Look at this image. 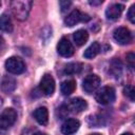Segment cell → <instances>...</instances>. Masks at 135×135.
<instances>
[{
	"mask_svg": "<svg viewBox=\"0 0 135 135\" xmlns=\"http://www.w3.org/2000/svg\"><path fill=\"white\" fill-rule=\"evenodd\" d=\"M12 13L15 16L16 19L23 21L26 20L28 17L31 7H32V2L31 1H21V0H15L9 3Z\"/></svg>",
	"mask_w": 135,
	"mask_h": 135,
	"instance_id": "1",
	"label": "cell"
},
{
	"mask_svg": "<svg viewBox=\"0 0 135 135\" xmlns=\"http://www.w3.org/2000/svg\"><path fill=\"white\" fill-rule=\"evenodd\" d=\"M115 98H116V93L112 86H103L97 92L95 96L96 101L103 105L113 103L115 101Z\"/></svg>",
	"mask_w": 135,
	"mask_h": 135,
	"instance_id": "2",
	"label": "cell"
},
{
	"mask_svg": "<svg viewBox=\"0 0 135 135\" xmlns=\"http://www.w3.org/2000/svg\"><path fill=\"white\" fill-rule=\"evenodd\" d=\"M17 119V113L14 109H5L0 114V130H7L11 128Z\"/></svg>",
	"mask_w": 135,
	"mask_h": 135,
	"instance_id": "3",
	"label": "cell"
},
{
	"mask_svg": "<svg viewBox=\"0 0 135 135\" xmlns=\"http://www.w3.org/2000/svg\"><path fill=\"white\" fill-rule=\"evenodd\" d=\"M5 69L12 74H22L25 71V63L19 57H9L5 61Z\"/></svg>",
	"mask_w": 135,
	"mask_h": 135,
	"instance_id": "4",
	"label": "cell"
},
{
	"mask_svg": "<svg viewBox=\"0 0 135 135\" xmlns=\"http://www.w3.org/2000/svg\"><path fill=\"white\" fill-rule=\"evenodd\" d=\"M90 19H91V17L88 14H84L78 9H74L65 17L64 23L68 26H74L79 22H88Z\"/></svg>",
	"mask_w": 135,
	"mask_h": 135,
	"instance_id": "5",
	"label": "cell"
},
{
	"mask_svg": "<svg viewBox=\"0 0 135 135\" xmlns=\"http://www.w3.org/2000/svg\"><path fill=\"white\" fill-rule=\"evenodd\" d=\"M39 90L40 92L45 95V96H51L53 95L54 91H55V80L52 77L51 74H45L43 75V77L40 80V84H39Z\"/></svg>",
	"mask_w": 135,
	"mask_h": 135,
	"instance_id": "6",
	"label": "cell"
},
{
	"mask_svg": "<svg viewBox=\"0 0 135 135\" xmlns=\"http://www.w3.org/2000/svg\"><path fill=\"white\" fill-rule=\"evenodd\" d=\"M100 83H101V80H100L99 76H97L95 74H92V75L86 76L83 79V81H82V89L88 94H92V93H94L99 88Z\"/></svg>",
	"mask_w": 135,
	"mask_h": 135,
	"instance_id": "7",
	"label": "cell"
},
{
	"mask_svg": "<svg viewBox=\"0 0 135 135\" xmlns=\"http://www.w3.org/2000/svg\"><path fill=\"white\" fill-rule=\"evenodd\" d=\"M113 37L115 41L121 45L129 44L132 41V34L127 27H117L113 32Z\"/></svg>",
	"mask_w": 135,
	"mask_h": 135,
	"instance_id": "8",
	"label": "cell"
},
{
	"mask_svg": "<svg viewBox=\"0 0 135 135\" xmlns=\"http://www.w3.org/2000/svg\"><path fill=\"white\" fill-rule=\"evenodd\" d=\"M57 51L62 57H71L74 54V46L68 38L62 37L57 44Z\"/></svg>",
	"mask_w": 135,
	"mask_h": 135,
	"instance_id": "9",
	"label": "cell"
},
{
	"mask_svg": "<svg viewBox=\"0 0 135 135\" xmlns=\"http://www.w3.org/2000/svg\"><path fill=\"white\" fill-rule=\"evenodd\" d=\"M79 127H80L79 120H77L75 118H69L63 122V124L61 127V132L64 135H72L78 131Z\"/></svg>",
	"mask_w": 135,
	"mask_h": 135,
	"instance_id": "10",
	"label": "cell"
},
{
	"mask_svg": "<svg viewBox=\"0 0 135 135\" xmlns=\"http://www.w3.org/2000/svg\"><path fill=\"white\" fill-rule=\"evenodd\" d=\"M124 6L120 3H114L112 5H110L107 11H105V17L109 20H116L120 17L122 11H123Z\"/></svg>",
	"mask_w": 135,
	"mask_h": 135,
	"instance_id": "11",
	"label": "cell"
},
{
	"mask_svg": "<svg viewBox=\"0 0 135 135\" xmlns=\"http://www.w3.org/2000/svg\"><path fill=\"white\" fill-rule=\"evenodd\" d=\"M34 117L36 119V121L41 124V126H45L49 121V112L47 109L45 107H39L34 111Z\"/></svg>",
	"mask_w": 135,
	"mask_h": 135,
	"instance_id": "12",
	"label": "cell"
},
{
	"mask_svg": "<svg viewBox=\"0 0 135 135\" xmlns=\"http://www.w3.org/2000/svg\"><path fill=\"white\" fill-rule=\"evenodd\" d=\"M70 110H72L73 112H76V113H79V112H82L84 111L86 108H88V103L84 99L80 98V97H77V98H73L70 103H69V107H68Z\"/></svg>",
	"mask_w": 135,
	"mask_h": 135,
	"instance_id": "13",
	"label": "cell"
},
{
	"mask_svg": "<svg viewBox=\"0 0 135 135\" xmlns=\"http://www.w3.org/2000/svg\"><path fill=\"white\" fill-rule=\"evenodd\" d=\"M16 80L11 77V76H4L2 81H1V84H0V88H1V91L4 92V93H12L15 89H16Z\"/></svg>",
	"mask_w": 135,
	"mask_h": 135,
	"instance_id": "14",
	"label": "cell"
},
{
	"mask_svg": "<svg viewBox=\"0 0 135 135\" xmlns=\"http://www.w3.org/2000/svg\"><path fill=\"white\" fill-rule=\"evenodd\" d=\"M73 39H74L75 43L78 46H81L88 41L89 34H88V32L85 30H78L73 34Z\"/></svg>",
	"mask_w": 135,
	"mask_h": 135,
	"instance_id": "15",
	"label": "cell"
},
{
	"mask_svg": "<svg viewBox=\"0 0 135 135\" xmlns=\"http://www.w3.org/2000/svg\"><path fill=\"white\" fill-rule=\"evenodd\" d=\"M76 89V82L75 80L73 79H68V80H64L61 85H60V91L63 95L68 96V95H71Z\"/></svg>",
	"mask_w": 135,
	"mask_h": 135,
	"instance_id": "16",
	"label": "cell"
},
{
	"mask_svg": "<svg viewBox=\"0 0 135 135\" xmlns=\"http://www.w3.org/2000/svg\"><path fill=\"white\" fill-rule=\"evenodd\" d=\"M100 52V44L98 42H93L83 53V57L86 59H93Z\"/></svg>",
	"mask_w": 135,
	"mask_h": 135,
	"instance_id": "17",
	"label": "cell"
},
{
	"mask_svg": "<svg viewBox=\"0 0 135 135\" xmlns=\"http://www.w3.org/2000/svg\"><path fill=\"white\" fill-rule=\"evenodd\" d=\"M81 70H82V64L80 62H71L64 66L63 72L66 75H76L79 74Z\"/></svg>",
	"mask_w": 135,
	"mask_h": 135,
	"instance_id": "18",
	"label": "cell"
},
{
	"mask_svg": "<svg viewBox=\"0 0 135 135\" xmlns=\"http://www.w3.org/2000/svg\"><path fill=\"white\" fill-rule=\"evenodd\" d=\"M0 30L6 33H11L13 31V22L6 14H2L0 16Z\"/></svg>",
	"mask_w": 135,
	"mask_h": 135,
	"instance_id": "19",
	"label": "cell"
},
{
	"mask_svg": "<svg viewBox=\"0 0 135 135\" xmlns=\"http://www.w3.org/2000/svg\"><path fill=\"white\" fill-rule=\"evenodd\" d=\"M121 70H122V65H121V62L117 59L113 60L111 62V68H110V71L111 73L115 76V77H119V75L121 74Z\"/></svg>",
	"mask_w": 135,
	"mask_h": 135,
	"instance_id": "20",
	"label": "cell"
},
{
	"mask_svg": "<svg viewBox=\"0 0 135 135\" xmlns=\"http://www.w3.org/2000/svg\"><path fill=\"white\" fill-rule=\"evenodd\" d=\"M123 94L124 96H127L131 101H134L135 100V90H134V86L133 85H127L124 86L123 89Z\"/></svg>",
	"mask_w": 135,
	"mask_h": 135,
	"instance_id": "21",
	"label": "cell"
},
{
	"mask_svg": "<svg viewBox=\"0 0 135 135\" xmlns=\"http://www.w3.org/2000/svg\"><path fill=\"white\" fill-rule=\"evenodd\" d=\"M127 63L130 66V69H132V70L134 69V65H135V55H134V53L127 54Z\"/></svg>",
	"mask_w": 135,
	"mask_h": 135,
	"instance_id": "22",
	"label": "cell"
},
{
	"mask_svg": "<svg viewBox=\"0 0 135 135\" xmlns=\"http://www.w3.org/2000/svg\"><path fill=\"white\" fill-rule=\"evenodd\" d=\"M128 18L132 23H135V4H133L130 7V9L128 12Z\"/></svg>",
	"mask_w": 135,
	"mask_h": 135,
	"instance_id": "23",
	"label": "cell"
},
{
	"mask_svg": "<svg viewBox=\"0 0 135 135\" xmlns=\"http://www.w3.org/2000/svg\"><path fill=\"white\" fill-rule=\"evenodd\" d=\"M59 5H60V8H61V12H65L72 5V2L71 1H60Z\"/></svg>",
	"mask_w": 135,
	"mask_h": 135,
	"instance_id": "24",
	"label": "cell"
},
{
	"mask_svg": "<svg viewBox=\"0 0 135 135\" xmlns=\"http://www.w3.org/2000/svg\"><path fill=\"white\" fill-rule=\"evenodd\" d=\"M21 135H36V133L31 129H24L21 133Z\"/></svg>",
	"mask_w": 135,
	"mask_h": 135,
	"instance_id": "25",
	"label": "cell"
},
{
	"mask_svg": "<svg viewBox=\"0 0 135 135\" xmlns=\"http://www.w3.org/2000/svg\"><path fill=\"white\" fill-rule=\"evenodd\" d=\"M100 3H102V0L101 1H90V4H92V5H97Z\"/></svg>",
	"mask_w": 135,
	"mask_h": 135,
	"instance_id": "26",
	"label": "cell"
},
{
	"mask_svg": "<svg viewBox=\"0 0 135 135\" xmlns=\"http://www.w3.org/2000/svg\"><path fill=\"white\" fill-rule=\"evenodd\" d=\"M1 44H3V39H2V37L0 36V46H1Z\"/></svg>",
	"mask_w": 135,
	"mask_h": 135,
	"instance_id": "27",
	"label": "cell"
},
{
	"mask_svg": "<svg viewBox=\"0 0 135 135\" xmlns=\"http://www.w3.org/2000/svg\"><path fill=\"white\" fill-rule=\"evenodd\" d=\"M36 135H46L44 133H39V132H36Z\"/></svg>",
	"mask_w": 135,
	"mask_h": 135,
	"instance_id": "28",
	"label": "cell"
},
{
	"mask_svg": "<svg viewBox=\"0 0 135 135\" xmlns=\"http://www.w3.org/2000/svg\"><path fill=\"white\" fill-rule=\"evenodd\" d=\"M121 135H133L132 133H123V134H121Z\"/></svg>",
	"mask_w": 135,
	"mask_h": 135,
	"instance_id": "29",
	"label": "cell"
},
{
	"mask_svg": "<svg viewBox=\"0 0 135 135\" xmlns=\"http://www.w3.org/2000/svg\"><path fill=\"white\" fill-rule=\"evenodd\" d=\"M90 135H101V134H99V133H93V134H90Z\"/></svg>",
	"mask_w": 135,
	"mask_h": 135,
	"instance_id": "30",
	"label": "cell"
},
{
	"mask_svg": "<svg viewBox=\"0 0 135 135\" xmlns=\"http://www.w3.org/2000/svg\"><path fill=\"white\" fill-rule=\"evenodd\" d=\"M1 105H2V98L0 97V107H1Z\"/></svg>",
	"mask_w": 135,
	"mask_h": 135,
	"instance_id": "31",
	"label": "cell"
},
{
	"mask_svg": "<svg viewBox=\"0 0 135 135\" xmlns=\"http://www.w3.org/2000/svg\"><path fill=\"white\" fill-rule=\"evenodd\" d=\"M0 135H5V134H2V133H0Z\"/></svg>",
	"mask_w": 135,
	"mask_h": 135,
	"instance_id": "32",
	"label": "cell"
},
{
	"mask_svg": "<svg viewBox=\"0 0 135 135\" xmlns=\"http://www.w3.org/2000/svg\"><path fill=\"white\" fill-rule=\"evenodd\" d=\"M0 6H1V2H0Z\"/></svg>",
	"mask_w": 135,
	"mask_h": 135,
	"instance_id": "33",
	"label": "cell"
}]
</instances>
